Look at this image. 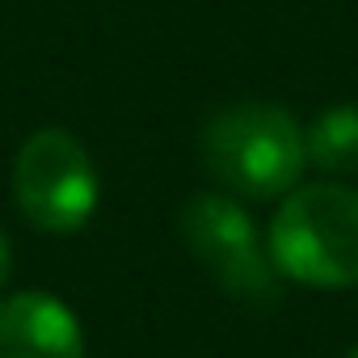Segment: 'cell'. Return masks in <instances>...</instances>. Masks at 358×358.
Segmentation results:
<instances>
[{
  "label": "cell",
  "mask_w": 358,
  "mask_h": 358,
  "mask_svg": "<svg viewBox=\"0 0 358 358\" xmlns=\"http://www.w3.org/2000/svg\"><path fill=\"white\" fill-rule=\"evenodd\" d=\"M199 156L224 190L245 199L291 190L308 160L299 122L270 101H236L215 110L199 131Z\"/></svg>",
  "instance_id": "6da1fadb"
},
{
  "label": "cell",
  "mask_w": 358,
  "mask_h": 358,
  "mask_svg": "<svg viewBox=\"0 0 358 358\" xmlns=\"http://www.w3.org/2000/svg\"><path fill=\"white\" fill-rule=\"evenodd\" d=\"M270 262L303 287H358V190L333 182L295 190L274 211Z\"/></svg>",
  "instance_id": "7a4b0ae2"
},
{
  "label": "cell",
  "mask_w": 358,
  "mask_h": 358,
  "mask_svg": "<svg viewBox=\"0 0 358 358\" xmlns=\"http://www.w3.org/2000/svg\"><path fill=\"white\" fill-rule=\"evenodd\" d=\"M182 241L224 295L249 308H274L282 299V274L262 249L253 220L232 199L194 194L182 207Z\"/></svg>",
  "instance_id": "3957f363"
},
{
  "label": "cell",
  "mask_w": 358,
  "mask_h": 358,
  "mask_svg": "<svg viewBox=\"0 0 358 358\" xmlns=\"http://www.w3.org/2000/svg\"><path fill=\"white\" fill-rule=\"evenodd\" d=\"M13 199L38 232L64 236L85 228L97 207V169L80 139L59 127L34 131L13 160Z\"/></svg>",
  "instance_id": "277c9868"
},
{
  "label": "cell",
  "mask_w": 358,
  "mask_h": 358,
  "mask_svg": "<svg viewBox=\"0 0 358 358\" xmlns=\"http://www.w3.org/2000/svg\"><path fill=\"white\" fill-rule=\"evenodd\" d=\"M0 358H85V337L55 295L22 291L0 303Z\"/></svg>",
  "instance_id": "5b68a950"
},
{
  "label": "cell",
  "mask_w": 358,
  "mask_h": 358,
  "mask_svg": "<svg viewBox=\"0 0 358 358\" xmlns=\"http://www.w3.org/2000/svg\"><path fill=\"white\" fill-rule=\"evenodd\" d=\"M303 152L324 173H358V106H333L303 131Z\"/></svg>",
  "instance_id": "8992f818"
},
{
  "label": "cell",
  "mask_w": 358,
  "mask_h": 358,
  "mask_svg": "<svg viewBox=\"0 0 358 358\" xmlns=\"http://www.w3.org/2000/svg\"><path fill=\"white\" fill-rule=\"evenodd\" d=\"M9 270H13V249H9V241H5V232H0V287L9 282Z\"/></svg>",
  "instance_id": "52a82bcc"
},
{
  "label": "cell",
  "mask_w": 358,
  "mask_h": 358,
  "mask_svg": "<svg viewBox=\"0 0 358 358\" xmlns=\"http://www.w3.org/2000/svg\"><path fill=\"white\" fill-rule=\"evenodd\" d=\"M345 358H358V345H354V350H350V354H345Z\"/></svg>",
  "instance_id": "ba28073f"
}]
</instances>
